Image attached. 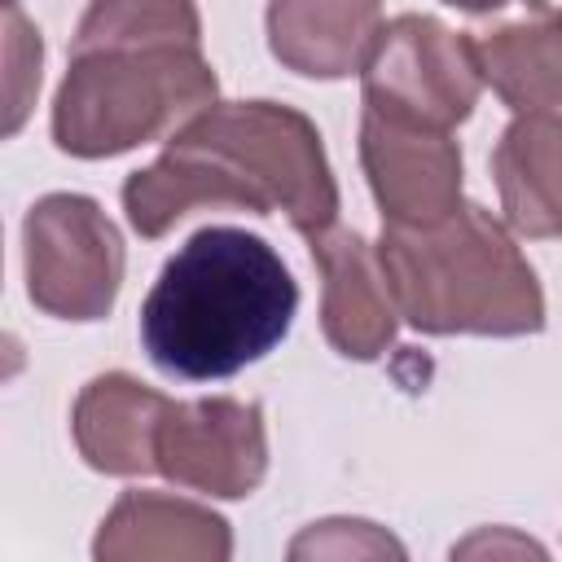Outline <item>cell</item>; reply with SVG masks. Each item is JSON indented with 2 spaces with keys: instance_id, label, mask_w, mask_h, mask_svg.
Segmentation results:
<instances>
[{
  "instance_id": "cell-7",
  "label": "cell",
  "mask_w": 562,
  "mask_h": 562,
  "mask_svg": "<svg viewBox=\"0 0 562 562\" xmlns=\"http://www.w3.org/2000/svg\"><path fill=\"white\" fill-rule=\"evenodd\" d=\"M158 474L184 492L241 501L268 474V426L255 400L211 395V400H171L158 439Z\"/></svg>"
},
{
  "instance_id": "cell-6",
  "label": "cell",
  "mask_w": 562,
  "mask_h": 562,
  "mask_svg": "<svg viewBox=\"0 0 562 562\" xmlns=\"http://www.w3.org/2000/svg\"><path fill=\"white\" fill-rule=\"evenodd\" d=\"M360 83L369 110L452 132L474 114L487 79L474 35L448 31L430 13H400L382 26Z\"/></svg>"
},
{
  "instance_id": "cell-16",
  "label": "cell",
  "mask_w": 562,
  "mask_h": 562,
  "mask_svg": "<svg viewBox=\"0 0 562 562\" xmlns=\"http://www.w3.org/2000/svg\"><path fill=\"white\" fill-rule=\"evenodd\" d=\"M4 92H9V114H4V136H13L26 114L31 101L40 97V66H44V40L40 31L22 18L18 4H4Z\"/></svg>"
},
{
  "instance_id": "cell-17",
  "label": "cell",
  "mask_w": 562,
  "mask_h": 562,
  "mask_svg": "<svg viewBox=\"0 0 562 562\" xmlns=\"http://www.w3.org/2000/svg\"><path fill=\"white\" fill-rule=\"evenodd\" d=\"M290 558H404V544L369 518H325L290 540Z\"/></svg>"
},
{
  "instance_id": "cell-4",
  "label": "cell",
  "mask_w": 562,
  "mask_h": 562,
  "mask_svg": "<svg viewBox=\"0 0 562 562\" xmlns=\"http://www.w3.org/2000/svg\"><path fill=\"white\" fill-rule=\"evenodd\" d=\"M220 97L202 48H97L70 53L53 97V140L70 158H119L145 140L180 132Z\"/></svg>"
},
{
  "instance_id": "cell-20",
  "label": "cell",
  "mask_w": 562,
  "mask_h": 562,
  "mask_svg": "<svg viewBox=\"0 0 562 562\" xmlns=\"http://www.w3.org/2000/svg\"><path fill=\"white\" fill-rule=\"evenodd\" d=\"M4 4H18V0H4Z\"/></svg>"
},
{
  "instance_id": "cell-19",
  "label": "cell",
  "mask_w": 562,
  "mask_h": 562,
  "mask_svg": "<svg viewBox=\"0 0 562 562\" xmlns=\"http://www.w3.org/2000/svg\"><path fill=\"white\" fill-rule=\"evenodd\" d=\"M443 4H452L461 13H496V9H505L514 0H443ZM522 4H544V0H522Z\"/></svg>"
},
{
  "instance_id": "cell-13",
  "label": "cell",
  "mask_w": 562,
  "mask_h": 562,
  "mask_svg": "<svg viewBox=\"0 0 562 562\" xmlns=\"http://www.w3.org/2000/svg\"><path fill=\"white\" fill-rule=\"evenodd\" d=\"M492 176L514 233L562 237V114H514L492 149Z\"/></svg>"
},
{
  "instance_id": "cell-9",
  "label": "cell",
  "mask_w": 562,
  "mask_h": 562,
  "mask_svg": "<svg viewBox=\"0 0 562 562\" xmlns=\"http://www.w3.org/2000/svg\"><path fill=\"white\" fill-rule=\"evenodd\" d=\"M312 263L321 272V329L329 347L347 360H378L395 342L400 307L386 285L378 246L356 228H325L307 237Z\"/></svg>"
},
{
  "instance_id": "cell-1",
  "label": "cell",
  "mask_w": 562,
  "mask_h": 562,
  "mask_svg": "<svg viewBox=\"0 0 562 562\" xmlns=\"http://www.w3.org/2000/svg\"><path fill=\"white\" fill-rule=\"evenodd\" d=\"M285 215L299 237L338 224V180L316 123L281 101H215L123 180L127 224L158 241L193 211Z\"/></svg>"
},
{
  "instance_id": "cell-10",
  "label": "cell",
  "mask_w": 562,
  "mask_h": 562,
  "mask_svg": "<svg viewBox=\"0 0 562 562\" xmlns=\"http://www.w3.org/2000/svg\"><path fill=\"white\" fill-rule=\"evenodd\" d=\"M97 562H228V522L171 492H123L92 540Z\"/></svg>"
},
{
  "instance_id": "cell-14",
  "label": "cell",
  "mask_w": 562,
  "mask_h": 562,
  "mask_svg": "<svg viewBox=\"0 0 562 562\" xmlns=\"http://www.w3.org/2000/svg\"><path fill=\"white\" fill-rule=\"evenodd\" d=\"M483 79L514 110H562V9H544L522 22H505L474 40Z\"/></svg>"
},
{
  "instance_id": "cell-3",
  "label": "cell",
  "mask_w": 562,
  "mask_h": 562,
  "mask_svg": "<svg viewBox=\"0 0 562 562\" xmlns=\"http://www.w3.org/2000/svg\"><path fill=\"white\" fill-rule=\"evenodd\" d=\"M378 259L400 316L422 334L522 338L544 329L536 268L514 233L479 202H461L430 228L382 224Z\"/></svg>"
},
{
  "instance_id": "cell-8",
  "label": "cell",
  "mask_w": 562,
  "mask_h": 562,
  "mask_svg": "<svg viewBox=\"0 0 562 562\" xmlns=\"http://www.w3.org/2000/svg\"><path fill=\"white\" fill-rule=\"evenodd\" d=\"M360 167L391 228H430L461 206V145L452 132L360 110Z\"/></svg>"
},
{
  "instance_id": "cell-15",
  "label": "cell",
  "mask_w": 562,
  "mask_h": 562,
  "mask_svg": "<svg viewBox=\"0 0 562 562\" xmlns=\"http://www.w3.org/2000/svg\"><path fill=\"white\" fill-rule=\"evenodd\" d=\"M158 44L202 48V18L193 0H88L70 53L158 48Z\"/></svg>"
},
{
  "instance_id": "cell-11",
  "label": "cell",
  "mask_w": 562,
  "mask_h": 562,
  "mask_svg": "<svg viewBox=\"0 0 562 562\" xmlns=\"http://www.w3.org/2000/svg\"><path fill=\"white\" fill-rule=\"evenodd\" d=\"M268 48L303 79L360 75L378 35L382 0H268Z\"/></svg>"
},
{
  "instance_id": "cell-5",
  "label": "cell",
  "mask_w": 562,
  "mask_h": 562,
  "mask_svg": "<svg viewBox=\"0 0 562 562\" xmlns=\"http://www.w3.org/2000/svg\"><path fill=\"white\" fill-rule=\"evenodd\" d=\"M26 294L57 321H105L123 290V233L88 193H44L22 220Z\"/></svg>"
},
{
  "instance_id": "cell-2",
  "label": "cell",
  "mask_w": 562,
  "mask_h": 562,
  "mask_svg": "<svg viewBox=\"0 0 562 562\" xmlns=\"http://www.w3.org/2000/svg\"><path fill=\"white\" fill-rule=\"evenodd\" d=\"M299 312L285 259L246 228H198L140 303V347L158 373L220 382L277 351Z\"/></svg>"
},
{
  "instance_id": "cell-12",
  "label": "cell",
  "mask_w": 562,
  "mask_h": 562,
  "mask_svg": "<svg viewBox=\"0 0 562 562\" xmlns=\"http://www.w3.org/2000/svg\"><path fill=\"white\" fill-rule=\"evenodd\" d=\"M167 404L171 400L162 391L145 386L132 373H97L92 382H83L70 413V435L79 457L97 474H114V479L158 474L154 439Z\"/></svg>"
},
{
  "instance_id": "cell-18",
  "label": "cell",
  "mask_w": 562,
  "mask_h": 562,
  "mask_svg": "<svg viewBox=\"0 0 562 562\" xmlns=\"http://www.w3.org/2000/svg\"><path fill=\"white\" fill-rule=\"evenodd\" d=\"M465 553H544L540 544H531V540H522V536H509L505 527L501 531H479V536H470L465 544H452V558H465Z\"/></svg>"
}]
</instances>
